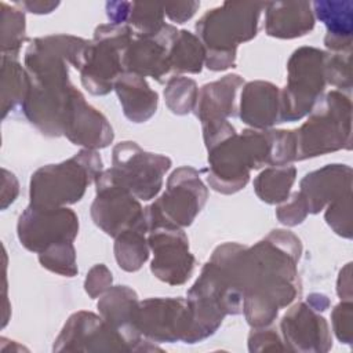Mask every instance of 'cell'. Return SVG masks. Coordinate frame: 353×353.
I'll return each instance as SVG.
<instances>
[{
	"label": "cell",
	"mask_w": 353,
	"mask_h": 353,
	"mask_svg": "<svg viewBox=\"0 0 353 353\" xmlns=\"http://www.w3.org/2000/svg\"><path fill=\"white\" fill-rule=\"evenodd\" d=\"M350 99L339 91L320 98L307 121L295 131L296 159L350 148Z\"/></svg>",
	"instance_id": "277c9868"
},
{
	"label": "cell",
	"mask_w": 353,
	"mask_h": 353,
	"mask_svg": "<svg viewBox=\"0 0 353 353\" xmlns=\"http://www.w3.org/2000/svg\"><path fill=\"white\" fill-rule=\"evenodd\" d=\"M240 117L244 123L256 128L281 123L277 87L265 81L248 83L241 94Z\"/></svg>",
	"instance_id": "e0dca14e"
},
{
	"label": "cell",
	"mask_w": 353,
	"mask_h": 353,
	"mask_svg": "<svg viewBox=\"0 0 353 353\" xmlns=\"http://www.w3.org/2000/svg\"><path fill=\"white\" fill-rule=\"evenodd\" d=\"M101 168L98 153L85 149L68 161L37 170L30 181V204L61 207L79 201L87 185L99 176Z\"/></svg>",
	"instance_id": "3957f363"
},
{
	"label": "cell",
	"mask_w": 353,
	"mask_h": 353,
	"mask_svg": "<svg viewBox=\"0 0 353 353\" xmlns=\"http://www.w3.org/2000/svg\"><path fill=\"white\" fill-rule=\"evenodd\" d=\"M207 199V189L196 170L181 167L172 172L164 194L146 210L176 226L192 223Z\"/></svg>",
	"instance_id": "8fae6325"
},
{
	"label": "cell",
	"mask_w": 353,
	"mask_h": 353,
	"mask_svg": "<svg viewBox=\"0 0 353 353\" xmlns=\"http://www.w3.org/2000/svg\"><path fill=\"white\" fill-rule=\"evenodd\" d=\"M171 160L161 154L143 152L135 142H121L113 149L112 176L142 200L154 197Z\"/></svg>",
	"instance_id": "9c48e42d"
},
{
	"label": "cell",
	"mask_w": 353,
	"mask_h": 353,
	"mask_svg": "<svg viewBox=\"0 0 353 353\" xmlns=\"http://www.w3.org/2000/svg\"><path fill=\"white\" fill-rule=\"evenodd\" d=\"M346 54H336L327 57L325 80L339 88H350V57Z\"/></svg>",
	"instance_id": "1f68e13d"
},
{
	"label": "cell",
	"mask_w": 353,
	"mask_h": 353,
	"mask_svg": "<svg viewBox=\"0 0 353 353\" xmlns=\"http://www.w3.org/2000/svg\"><path fill=\"white\" fill-rule=\"evenodd\" d=\"M40 263L51 272L72 277L77 273L74 247L72 241L50 245L40 252Z\"/></svg>",
	"instance_id": "f546056e"
},
{
	"label": "cell",
	"mask_w": 353,
	"mask_h": 353,
	"mask_svg": "<svg viewBox=\"0 0 353 353\" xmlns=\"http://www.w3.org/2000/svg\"><path fill=\"white\" fill-rule=\"evenodd\" d=\"M138 303L135 292L127 285L110 288L98 302L103 320L114 328L125 342H141L139 331L135 327Z\"/></svg>",
	"instance_id": "ac0fdd59"
},
{
	"label": "cell",
	"mask_w": 353,
	"mask_h": 353,
	"mask_svg": "<svg viewBox=\"0 0 353 353\" xmlns=\"http://www.w3.org/2000/svg\"><path fill=\"white\" fill-rule=\"evenodd\" d=\"M352 170L343 164H330L307 174L301 182V196L307 212H319L327 203L350 192Z\"/></svg>",
	"instance_id": "9a60e30c"
},
{
	"label": "cell",
	"mask_w": 353,
	"mask_h": 353,
	"mask_svg": "<svg viewBox=\"0 0 353 353\" xmlns=\"http://www.w3.org/2000/svg\"><path fill=\"white\" fill-rule=\"evenodd\" d=\"M124 114L134 123L146 121L157 108V94L150 90L143 76L121 73L113 84Z\"/></svg>",
	"instance_id": "44dd1931"
},
{
	"label": "cell",
	"mask_w": 353,
	"mask_h": 353,
	"mask_svg": "<svg viewBox=\"0 0 353 353\" xmlns=\"http://www.w3.org/2000/svg\"><path fill=\"white\" fill-rule=\"evenodd\" d=\"M63 134L73 143L87 149L105 148L113 139V130L108 120L90 106L76 88H73L69 101Z\"/></svg>",
	"instance_id": "5bb4252c"
},
{
	"label": "cell",
	"mask_w": 353,
	"mask_h": 353,
	"mask_svg": "<svg viewBox=\"0 0 353 353\" xmlns=\"http://www.w3.org/2000/svg\"><path fill=\"white\" fill-rule=\"evenodd\" d=\"M17 6H22L30 12L43 14V12H51L59 3H47V1H23V3H15Z\"/></svg>",
	"instance_id": "8d00e7d4"
},
{
	"label": "cell",
	"mask_w": 353,
	"mask_h": 353,
	"mask_svg": "<svg viewBox=\"0 0 353 353\" xmlns=\"http://www.w3.org/2000/svg\"><path fill=\"white\" fill-rule=\"evenodd\" d=\"M30 85V80L21 65L12 57L3 55V116L18 102L23 103Z\"/></svg>",
	"instance_id": "4316f807"
},
{
	"label": "cell",
	"mask_w": 353,
	"mask_h": 353,
	"mask_svg": "<svg viewBox=\"0 0 353 353\" xmlns=\"http://www.w3.org/2000/svg\"><path fill=\"white\" fill-rule=\"evenodd\" d=\"M327 54L313 47L296 50L288 62V81L280 95V120L295 121L310 113L325 85Z\"/></svg>",
	"instance_id": "8992f818"
},
{
	"label": "cell",
	"mask_w": 353,
	"mask_h": 353,
	"mask_svg": "<svg viewBox=\"0 0 353 353\" xmlns=\"http://www.w3.org/2000/svg\"><path fill=\"white\" fill-rule=\"evenodd\" d=\"M145 219L148 244L154 255L152 272L168 284H183L194 268V258L189 252L188 237L179 226L149 212H145Z\"/></svg>",
	"instance_id": "52a82bcc"
},
{
	"label": "cell",
	"mask_w": 353,
	"mask_h": 353,
	"mask_svg": "<svg viewBox=\"0 0 353 353\" xmlns=\"http://www.w3.org/2000/svg\"><path fill=\"white\" fill-rule=\"evenodd\" d=\"M265 8V29L269 36L292 39L306 34L314 26L310 3L307 1L266 3Z\"/></svg>",
	"instance_id": "2e32d148"
},
{
	"label": "cell",
	"mask_w": 353,
	"mask_h": 353,
	"mask_svg": "<svg viewBox=\"0 0 353 353\" xmlns=\"http://www.w3.org/2000/svg\"><path fill=\"white\" fill-rule=\"evenodd\" d=\"M146 243L148 240H145V233L141 230L130 229L120 233L116 237L114 245L119 266L127 272L138 270L149 255Z\"/></svg>",
	"instance_id": "484cf974"
},
{
	"label": "cell",
	"mask_w": 353,
	"mask_h": 353,
	"mask_svg": "<svg viewBox=\"0 0 353 353\" xmlns=\"http://www.w3.org/2000/svg\"><path fill=\"white\" fill-rule=\"evenodd\" d=\"M205 59V50L201 41L188 30L178 32L170 52L171 70L182 73H199Z\"/></svg>",
	"instance_id": "cb8c5ba5"
},
{
	"label": "cell",
	"mask_w": 353,
	"mask_h": 353,
	"mask_svg": "<svg viewBox=\"0 0 353 353\" xmlns=\"http://www.w3.org/2000/svg\"><path fill=\"white\" fill-rule=\"evenodd\" d=\"M134 32L128 25H101L88 41L80 68L84 87L94 95L108 94L121 74L123 58L132 41Z\"/></svg>",
	"instance_id": "5b68a950"
},
{
	"label": "cell",
	"mask_w": 353,
	"mask_h": 353,
	"mask_svg": "<svg viewBox=\"0 0 353 353\" xmlns=\"http://www.w3.org/2000/svg\"><path fill=\"white\" fill-rule=\"evenodd\" d=\"M25 37V15L21 10L1 3V47L3 55L14 58Z\"/></svg>",
	"instance_id": "83f0119b"
},
{
	"label": "cell",
	"mask_w": 353,
	"mask_h": 353,
	"mask_svg": "<svg viewBox=\"0 0 353 353\" xmlns=\"http://www.w3.org/2000/svg\"><path fill=\"white\" fill-rule=\"evenodd\" d=\"M106 12L110 23L131 26V30L139 37L153 36L159 33L165 25L163 21V4L152 3H128V1H109L106 3Z\"/></svg>",
	"instance_id": "ffe728a7"
},
{
	"label": "cell",
	"mask_w": 353,
	"mask_h": 353,
	"mask_svg": "<svg viewBox=\"0 0 353 353\" xmlns=\"http://www.w3.org/2000/svg\"><path fill=\"white\" fill-rule=\"evenodd\" d=\"M112 284V273L103 265H97L91 269L85 280V291L90 296L95 298L109 288Z\"/></svg>",
	"instance_id": "e575fe53"
},
{
	"label": "cell",
	"mask_w": 353,
	"mask_h": 353,
	"mask_svg": "<svg viewBox=\"0 0 353 353\" xmlns=\"http://www.w3.org/2000/svg\"><path fill=\"white\" fill-rule=\"evenodd\" d=\"M243 80L237 74H228L222 80L205 84L196 105V114L203 125L225 121L234 113V97Z\"/></svg>",
	"instance_id": "d6986e66"
},
{
	"label": "cell",
	"mask_w": 353,
	"mask_h": 353,
	"mask_svg": "<svg viewBox=\"0 0 353 353\" xmlns=\"http://www.w3.org/2000/svg\"><path fill=\"white\" fill-rule=\"evenodd\" d=\"M294 181L295 168L292 165H273L256 176L254 186L261 200L274 204L288 197Z\"/></svg>",
	"instance_id": "d4e9b609"
},
{
	"label": "cell",
	"mask_w": 353,
	"mask_h": 353,
	"mask_svg": "<svg viewBox=\"0 0 353 353\" xmlns=\"http://www.w3.org/2000/svg\"><path fill=\"white\" fill-rule=\"evenodd\" d=\"M301 243L292 233L273 230L252 248H243L239 272L244 312L252 325H266L299 294L296 261Z\"/></svg>",
	"instance_id": "6da1fadb"
},
{
	"label": "cell",
	"mask_w": 353,
	"mask_h": 353,
	"mask_svg": "<svg viewBox=\"0 0 353 353\" xmlns=\"http://www.w3.org/2000/svg\"><path fill=\"white\" fill-rule=\"evenodd\" d=\"M168 108L176 114H185L193 110L197 102L199 91L196 83L190 79L176 76L168 80L164 90Z\"/></svg>",
	"instance_id": "f1b7e54d"
},
{
	"label": "cell",
	"mask_w": 353,
	"mask_h": 353,
	"mask_svg": "<svg viewBox=\"0 0 353 353\" xmlns=\"http://www.w3.org/2000/svg\"><path fill=\"white\" fill-rule=\"evenodd\" d=\"M332 324L339 341L350 343L352 341V303L342 302L332 312Z\"/></svg>",
	"instance_id": "d6a6232c"
},
{
	"label": "cell",
	"mask_w": 353,
	"mask_h": 353,
	"mask_svg": "<svg viewBox=\"0 0 353 353\" xmlns=\"http://www.w3.org/2000/svg\"><path fill=\"white\" fill-rule=\"evenodd\" d=\"M176 34L178 30L165 23L159 33L138 37L127 47L123 66L131 73L150 76L160 81L171 70L170 52Z\"/></svg>",
	"instance_id": "4fadbf2b"
},
{
	"label": "cell",
	"mask_w": 353,
	"mask_h": 353,
	"mask_svg": "<svg viewBox=\"0 0 353 353\" xmlns=\"http://www.w3.org/2000/svg\"><path fill=\"white\" fill-rule=\"evenodd\" d=\"M266 3H223L207 11L196 23L197 34L208 48L207 68L223 70L234 65L236 47L252 39Z\"/></svg>",
	"instance_id": "7a4b0ae2"
},
{
	"label": "cell",
	"mask_w": 353,
	"mask_h": 353,
	"mask_svg": "<svg viewBox=\"0 0 353 353\" xmlns=\"http://www.w3.org/2000/svg\"><path fill=\"white\" fill-rule=\"evenodd\" d=\"M79 230L76 214L65 207L30 204L18 222V237L30 251L41 252L50 245L73 241Z\"/></svg>",
	"instance_id": "30bf717a"
},
{
	"label": "cell",
	"mask_w": 353,
	"mask_h": 353,
	"mask_svg": "<svg viewBox=\"0 0 353 353\" xmlns=\"http://www.w3.org/2000/svg\"><path fill=\"white\" fill-rule=\"evenodd\" d=\"M192 325L189 302L181 298H153L138 303L135 327L156 341H186Z\"/></svg>",
	"instance_id": "7c38bea8"
},
{
	"label": "cell",
	"mask_w": 353,
	"mask_h": 353,
	"mask_svg": "<svg viewBox=\"0 0 353 353\" xmlns=\"http://www.w3.org/2000/svg\"><path fill=\"white\" fill-rule=\"evenodd\" d=\"M199 7H200V3L197 1H178V3L163 4L164 14H167L168 18L176 23H183L196 12Z\"/></svg>",
	"instance_id": "d590c367"
},
{
	"label": "cell",
	"mask_w": 353,
	"mask_h": 353,
	"mask_svg": "<svg viewBox=\"0 0 353 353\" xmlns=\"http://www.w3.org/2000/svg\"><path fill=\"white\" fill-rule=\"evenodd\" d=\"M317 18L327 26L324 43L334 51L350 50L352 43V1H314Z\"/></svg>",
	"instance_id": "603a6c76"
},
{
	"label": "cell",
	"mask_w": 353,
	"mask_h": 353,
	"mask_svg": "<svg viewBox=\"0 0 353 353\" xmlns=\"http://www.w3.org/2000/svg\"><path fill=\"white\" fill-rule=\"evenodd\" d=\"M306 214H307V207L299 192L295 193L285 205L277 210V218L280 219V222L291 226L301 223L305 219Z\"/></svg>",
	"instance_id": "836d02e7"
},
{
	"label": "cell",
	"mask_w": 353,
	"mask_h": 353,
	"mask_svg": "<svg viewBox=\"0 0 353 353\" xmlns=\"http://www.w3.org/2000/svg\"><path fill=\"white\" fill-rule=\"evenodd\" d=\"M350 192L342 194L330 203L328 210L325 212V219L328 225L341 236L350 237L352 236V214H350Z\"/></svg>",
	"instance_id": "4dcf8cb0"
},
{
	"label": "cell",
	"mask_w": 353,
	"mask_h": 353,
	"mask_svg": "<svg viewBox=\"0 0 353 353\" xmlns=\"http://www.w3.org/2000/svg\"><path fill=\"white\" fill-rule=\"evenodd\" d=\"M91 215L94 222L113 237L130 229L148 233L142 207L134 194L112 176L109 170L97 178V197Z\"/></svg>",
	"instance_id": "ba28073f"
},
{
	"label": "cell",
	"mask_w": 353,
	"mask_h": 353,
	"mask_svg": "<svg viewBox=\"0 0 353 353\" xmlns=\"http://www.w3.org/2000/svg\"><path fill=\"white\" fill-rule=\"evenodd\" d=\"M283 334L291 343H317L319 350H324L321 343L330 346L328 325L321 316H317L307 305L294 306L281 321ZM296 347V346H295Z\"/></svg>",
	"instance_id": "7402d4cb"
}]
</instances>
